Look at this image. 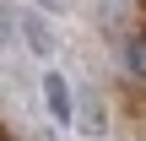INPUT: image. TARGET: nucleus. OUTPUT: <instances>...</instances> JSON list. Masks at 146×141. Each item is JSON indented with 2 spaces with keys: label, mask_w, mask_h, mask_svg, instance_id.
Segmentation results:
<instances>
[{
  "label": "nucleus",
  "mask_w": 146,
  "mask_h": 141,
  "mask_svg": "<svg viewBox=\"0 0 146 141\" xmlns=\"http://www.w3.org/2000/svg\"><path fill=\"white\" fill-rule=\"evenodd\" d=\"M81 109H87V114H70V120H76V130H81V136H103V125H108V120H103V109H98V103H81Z\"/></svg>",
  "instance_id": "obj_4"
},
{
  "label": "nucleus",
  "mask_w": 146,
  "mask_h": 141,
  "mask_svg": "<svg viewBox=\"0 0 146 141\" xmlns=\"http://www.w3.org/2000/svg\"><path fill=\"white\" fill-rule=\"evenodd\" d=\"M22 33H27V43H33L38 54H49V27H43V16L27 11V16H22Z\"/></svg>",
  "instance_id": "obj_3"
},
{
  "label": "nucleus",
  "mask_w": 146,
  "mask_h": 141,
  "mask_svg": "<svg viewBox=\"0 0 146 141\" xmlns=\"http://www.w3.org/2000/svg\"><path fill=\"white\" fill-rule=\"evenodd\" d=\"M125 71L146 82V33H135V38H125Z\"/></svg>",
  "instance_id": "obj_2"
},
{
  "label": "nucleus",
  "mask_w": 146,
  "mask_h": 141,
  "mask_svg": "<svg viewBox=\"0 0 146 141\" xmlns=\"http://www.w3.org/2000/svg\"><path fill=\"white\" fill-rule=\"evenodd\" d=\"M43 103H49V114H54L60 125H70L76 103H70V82H65L60 71H43Z\"/></svg>",
  "instance_id": "obj_1"
}]
</instances>
